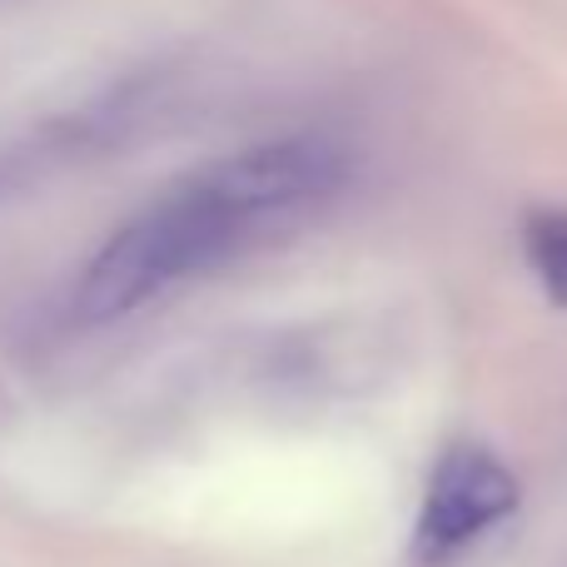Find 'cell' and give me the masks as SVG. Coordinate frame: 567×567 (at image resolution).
I'll return each mask as SVG.
<instances>
[{"instance_id":"6da1fadb","label":"cell","mask_w":567,"mask_h":567,"mask_svg":"<svg viewBox=\"0 0 567 567\" xmlns=\"http://www.w3.org/2000/svg\"><path fill=\"white\" fill-rule=\"evenodd\" d=\"M349 165L353 155L329 135H279L195 169L100 245L75 289L80 319H125L175 284L225 265L255 235L339 195Z\"/></svg>"},{"instance_id":"7a4b0ae2","label":"cell","mask_w":567,"mask_h":567,"mask_svg":"<svg viewBox=\"0 0 567 567\" xmlns=\"http://www.w3.org/2000/svg\"><path fill=\"white\" fill-rule=\"evenodd\" d=\"M518 513V478L488 449L458 443L439 458L429 478V498L413 523V558L423 567H443L488 538L498 523Z\"/></svg>"},{"instance_id":"3957f363","label":"cell","mask_w":567,"mask_h":567,"mask_svg":"<svg viewBox=\"0 0 567 567\" xmlns=\"http://www.w3.org/2000/svg\"><path fill=\"white\" fill-rule=\"evenodd\" d=\"M523 249L548 299L567 303V209H533L523 225Z\"/></svg>"}]
</instances>
